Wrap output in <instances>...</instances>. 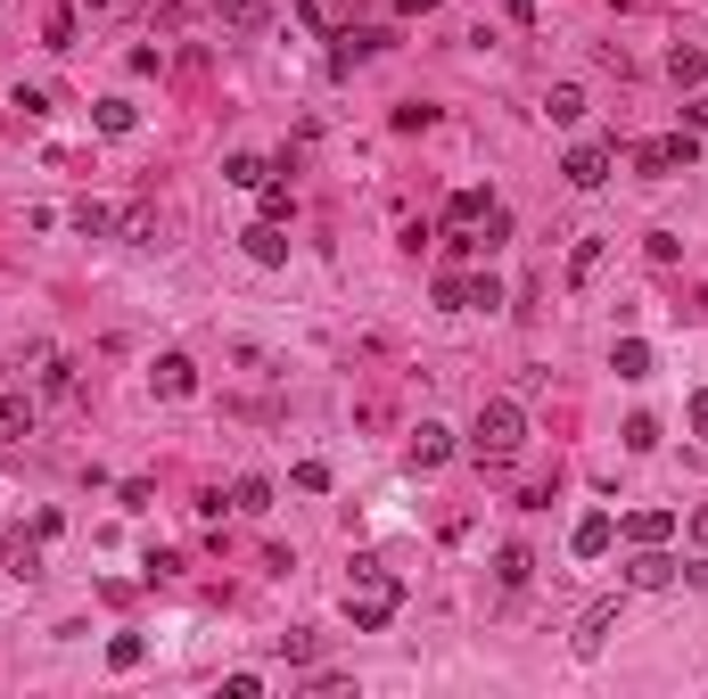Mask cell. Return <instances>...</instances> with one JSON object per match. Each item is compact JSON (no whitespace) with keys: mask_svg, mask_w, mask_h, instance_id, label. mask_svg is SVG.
Listing matches in <instances>:
<instances>
[{"mask_svg":"<svg viewBox=\"0 0 708 699\" xmlns=\"http://www.w3.org/2000/svg\"><path fill=\"white\" fill-rule=\"evenodd\" d=\"M395 609H404V585H395L379 560H354V576H346V626L354 634H379Z\"/></svg>","mask_w":708,"mask_h":699,"instance_id":"cell-1","label":"cell"},{"mask_svg":"<svg viewBox=\"0 0 708 699\" xmlns=\"http://www.w3.org/2000/svg\"><path fill=\"white\" fill-rule=\"evenodd\" d=\"M520 444H527V412H520V395H495V404H478V428H469V453H478V469H503Z\"/></svg>","mask_w":708,"mask_h":699,"instance_id":"cell-2","label":"cell"},{"mask_svg":"<svg viewBox=\"0 0 708 699\" xmlns=\"http://www.w3.org/2000/svg\"><path fill=\"white\" fill-rule=\"evenodd\" d=\"M692 157H700V140H692V132H668V140L634 148V173H643V182H675V173H692Z\"/></svg>","mask_w":708,"mask_h":699,"instance_id":"cell-3","label":"cell"},{"mask_svg":"<svg viewBox=\"0 0 708 699\" xmlns=\"http://www.w3.org/2000/svg\"><path fill=\"white\" fill-rule=\"evenodd\" d=\"M437 305H453V314H495V305H503V280H495V272H445V280H437Z\"/></svg>","mask_w":708,"mask_h":699,"instance_id":"cell-4","label":"cell"},{"mask_svg":"<svg viewBox=\"0 0 708 699\" xmlns=\"http://www.w3.org/2000/svg\"><path fill=\"white\" fill-rule=\"evenodd\" d=\"M610 165H618V148H610V140H577L560 173H569L577 189H601V182H610Z\"/></svg>","mask_w":708,"mask_h":699,"instance_id":"cell-5","label":"cell"},{"mask_svg":"<svg viewBox=\"0 0 708 699\" xmlns=\"http://www.w3.org/2000/svg\"><path fill=\"white\" fill-rule=\"evenodd\" d=\"M675 585V560L659 552V543H634V560H626V592H668Z\"/></svg>","mask_w":708,"mask_h":699,"instance_id":"cell-6","label":"cell"},{"mask_svg":"<svg viewBox=\"0 0 708 699\" xmlns=\"http://www.w3.org/2000/svg\"><path fill=\"white\" fill-rule=\"evenodd\" d=\"M240 247H247V263H264V272H272V263H289V222H247Z\"/></svg>","mask_w":708,"mask_h":699,"instance_id":"cell-7","label":"cell"},{"mask_svg":"<svg viewBox=\"0 0 708 699\" xmlns=\"http://www.w3.org/2000/svg\"><path fill=\"white\" fill-rule=\"evenodd\" d=\"M149 387L166 395V404H182V395H198V363H190V354H157Z\"/></svg>","mask_w":708,"mask_h":699,"instance_id":"cell-8","label":"cell"},{"mask_svg":"<svg viewBox=\"0 0 708 699\" xmlns=\"http://www.w3.org/2000/svg\"><path fill=\"white\" fill-rule=\"evenodd\" d=\"M445 461H453V428L420 420V428H412V469H420V478H429V469H445Z\"/></svg>","mask_w":708,"mask_h":699,"instance_id":"cell-9","label":"cell"},{"mask_svg":"<svg viewBox=\"0 0 708 699\" xmlns=\"http://www.w3.org/2000/svg\"><path fill=\"white\" fill-rule=\"evenodd\" d=\"M610 543H618V518H610V511L577 518V535H569V552H577V560H601V552H610Z\"/></svg>","mask_w":708,"mask_h":699,"instance_id":"cell-10","label":"cell"},{"mask_svg":"<svg viewBox=\"0 0 708 699\" xmlns=\"http://www.w3.org/2000/svg\"><path fill=\"white\" fill-rule=\"evenodd\" d=\"M610 626H618V601H594V609H585V626H577V659H601Z\"/></svg>","mask_w":708,"mask_h":699,"instance_id":"cell-11","label":"cell"},{"mask_svg":"<svg viewBox=\"0 0 708 699\" xmlns=\"http://www.w3.org/2000/svg\"><path fill=\"white\" fill-rule=\"evenodd\" d=\"M215 17H223L231 34H264V25H272V0H215Z\"/></svg>","mask_w":708,"mask_h":699,"instance_id":"cell-12","label":"cell"},{"mask_svg":"<svg viewBox=\"0 0 708 699\" xmlns=\"http://www.w3.org/2000/svg\"><path fill=\"white\" fill-rule=\"evenodd\" d=\"M388 50V34H338V50H330V74H354L363 58H379Z\"/></svg>","mask_w":708,"mask_h":699,"instance_id":"cell-13","label":"cell"},{"mask_svg":"<svg viewBox=\"0 0 708 699\" xmlns=\"http://www.w3.org/2000/svg\"><path fill=\"white\" fill-rule=\"evenodd\" d=\"M272 173H280L272 157H256V148H240V157H231V165H223V182H231V189H264V182H272Z\"/></svg>","mask_w":708,"mask_h":699,"instance_id":"cell-14","label":"cell"},{"mask_svg":"<svg viewBox=\"0 0 708 699\" xmlns=\"http://www.w3.org/2000/svg\"><path fill=\"white\" fill-rule=\"evenodd\" d=\"M0 437H34V395L0 387Z\"/></svg>","mask_w":708,"mask_h":699,"instance_id":"cell-15","label":"cell"},{"mask_svg":"<svg viewBox=\"0 0 708 699\" xmlns=\"http://www.w3.org/2000/svg\"><path fill=\"white\" fill-rule=\"evenodd\" d=\"M486 206H495L486 189H453V198H445V222H453V231H478V222H486Z\"/></svg>","mask_w":708,"mask_h":699,"instance_id":"cell-16","label":"cell"},{"mask_svg":"<svg viewBox=\"0 0 708 699\" xmlns=\"http://www.w3.org/2000/svg\"><path fill=\"white\" fill-rule=\"evenodd\" d=\"M91 124L108 132V140H124V132L141 124V108H132V99H99V108H91Z\"/></svg>","mask_w":708,"mask_h":699,"instance_id":"cell-17","label":"cell"},{"mask_svg":"<svg viewBox=\"0 0 708 699\" xmlns=\"http://www.w3.org/2000/svg\"><path fill=\"white\" fill-rule=\"evenodd\" d=\"M675 535V511H634L626 518V543H668Z\"/></svg>","mask_w":708,"mask_h":699,"instance_id":"cell-18","label":"cell"},{"mask_svg":"<svg viewBox=\"0 0 708 699\" xmlns=\"http://www.w3.org/2000/svg\"><path fill=\"white\" fill-rule=\"evenodd\" d=\"M495 576H503V592H520L527 576H536V552H527V543H503V560H495Z\"/></svg>","mask_w":708,"mask_h":699,"instance_id":"cell-19","label":"cell"},{"mask_svg":"<svg viewBox=\"0 0 708 699\" xmlns=\"http://www.w3.org/2000/svg\"><path fill=\"white\" fill-rule=\"evenodd\" d=\"M610 370H618V379H651V346H643V338H618Z\"/></svg>","mask_w":708,"mask_h":699,"instance_id":"cell-20","label":"cell"},{"mask_svg":"<svg viewBox=\"0 0 708 699\" xmlns=\"http://www.w3.org/2000/svg\"><path fill=\"white\" fill-rule=\"evenodd\" d=\"M668 74H675V83H700V74H708V50H700V41H675V50H668Z\"/></svg>","mask_w":708,"mask_h":699,"instance_id":"cell-21","label":"cell"},{"mask_svg":"<svg viewBox=\"0 0 708 699\" xmlns=\"http://www.w3.org/2000/svg\"><path fill=\"white\" fill-rule=\"evenodd\" d=\"M469 240H478V247H486V256H495V247H503V240H511V206H503V198H495V206H486V222H478V231H469Z\"/></svg>","mask_w":708,"mask_h":699,"instance_id":"cell-22","label":"cell"},{"mask_svg":"<svg viewBox=\"0 0 708 699\" xmlns=\"http://www.w3.org/2000/svg\"><path fill=\"white\" fill-rule=\"evenodd\" d=\"M544 115H552V124H577V115H585V91H577V83H560V91H544Z\"/></svg>","mask_w":708,"mask_h":699,"instance_id":"cell-23","label":"cell"},{"mask_svg":"<svg viewBox=\"0 0 708 699\" xmlns=\"http://www.w3.org/2000/svg\"><path fill=\"white\" fill-rule=\"evenodd\" d=\"M256 198H264V222H289V214H297V189L280 182V173H272V182L256 189Z\"/></svg>","mask_w":708,"mask_h":699,"instance_id":"cell-24","label":"cell"},{"mask_svg":"<svg viewBox=\"0 0 708 699\" xmlns=\"http://www.w3.org/2000/svg\"><path fill=\"white\" fill-rule=\"evenodd\" d=\"M75 231H83V240H108V231H115V206L83 198V206H75Z\"/></svg>","mask_w":708,"mask_h":699,"instance_id":"cell-25","label":"cell"},{"mask_svg":"<svg viewBox=\"0 0 708 699\" xmlns=\"http://www.w3.org/2000/svg\"><path fill=\"white\" fill-rule=\"evenodd\" d=\"M231 511H247V518L272 511V478H240V486H231Z\"/></svg>","mask_w":708,"mask_h":699,"instance_id":"cell-26","label":"cell"},{"mask_svg":"<svg viewBox=\"0 0 708 699\" xmlns=\"http://www.w3.org/2000/svg\"><path fill=\"white\" fill-rule=\"evenodd\" d=\"M601 256H610V240H577V256H569V280L585 289V280L601 272Z\"/></svg>","mask_w":708,"mask_h":699,"instance_id":"cell-27","label":"cell"},{"mask_svg":"<svg viewBox=\"0 0 708 699\" xmlns=\"http://www.w3.org/2000/svg\"><path fill=\"white\" fill-rule=\"evenodd\" d=\"M141 659H149V642H141V634H115V642H108V666H115V675H132Z\"/></svg>","mask_w":708,"mask_h":699,"instance_id":"cell-28","label":"cell"},{"mask_svg":"<svg viewBox=\"0 0 708 699\" xmlns=\"http://www.w3.org/2000/svg\"><path fill=\"white\" fill-rule=\"evenodd\" d=\"M41 50H75V9H50V25H41Z\"/></svg>","mask_w":708,"mask_h":699,"instance_id":"cell-29","label":"cell"},{"mask_svg":"<svg viewBox=\"0 0 708 699\" xmlns=\"http://www.w3.org/2000/svg\"><path fill=\"white\" fill-rule=\"evenodd\" d=\"M41 387H50V395H75V363H66V354H41Z\"/></svg>","mask_w":708,"mask_h":699,"instance_id":"cell-30","label":"cell"},{"mask_svg":"<svg viewBox=\"0 0 708 699\" xmlns=\"http://www.w3.org/2000/svg\"><path fill=\"white\" fill-rule=\"evenodd\" d=\"M115 231H124V240H132V247H157V214H149V206H132V214H124V222H115Z\"/></svg>","mask_w":708,"mask_h":699,"instance_id":"cell-31","label":"cell"},{"mask_svg":"<svg viewBox=\"0 0 708 699\" xmlns=\"http://www.w3.org/2000/svg\"><path fill=\"white\" fill-rule=\"evenodd\" d=\"M651 444H659V420H651V412H634V420H626V453H651Z\"/></svg>","mask_w":708,"mask_h":699,"instance_id":"cell-32","label":"cell"},{"mask_svg":"<svg viewBox=\"0 0 708 699\" xmlns=\"http://www.w3.org/2000/svg\"><path fill=\"white\" fill-rule=\"evenodd\" d=\"M9 576H25V585H34V576H41V535H34V543H17V552H9Z\"/></svg>","mask_w":708,"mask_h":699,"instance_id":"cell-33","label":"cell"},{"mask_svg":"<svg viewBox=\"0 0 708 699\" xmlns=\"http://www.w3.org/2000/svg\"><path fill=\"white\" fill-rule=\"evenodd\" d=\"M9 108H17V115H50V91H41V83H17V99H9Z\"/></svg>","mask_w":708,"mask_h":699,"instance_id":"cell-34","label":"cell"},{"mask_svg":"<svg viewBox=\"0 0 708 699\" xmlns=\"http://www.w3.org/2000/svg\"><path fill=\"white\" fill-rule=\"evenodd\" d=\"M297 486L305 494H330V461H297Z\"/></svg>","mask_w":708,"mask_h":699,"instance_id":"cell-35","label":"cell"},{"mask_svg":"<svg viewBox=\"0 0 708 699\" xmlns=\"http://www.w3.org/2000/svg\"><path fill=\"white\" fill-rule=\"evenodd\" d=\"M314 650H321L314 634H280V659H297V666H314Z\"/></svg>","mask_w":708,"mask_h":699,"instance_id":"cell-36","label":"cell"},{"mask_svg":"<svg viewBox=\"0 0 708 699\" xmlns=\"http://www.w3.org/2000/svg\"><path fill=\"white\" fill-rule=\"evenodd\" d=\"M675 585H692V592H708V560H675Z\"/></svg>","mask_w":708,"mask_h":699,"instance_id":"cell-37","label":"cell"},{"mask_svg":"<svg viewBox=\"0 0 708 699\" xmlns=\"http://www.w3.org/2000/svg\"><path fill=\"white\" fill-rule=\"evenodd\" d=\"M684 132H708V91H700V99H684Z\"/></svg>","mask_w":708,"mask_h":699,"instance_id":"cell-38","label":"cell"},{"mask_svg":"<svg viewBox=\"0 0 708 699\" xmlns=\"http://www.w3.org/2000/svg\"><path fill=\"white\" fill-rule=\"evenodd\" d=\"M692 543H700V552H708V511H692Z\"/></svg>","mask_w":708,"mask_h":699,"instance_id":"cell-39","label":"cell"},{"mask_svg":"<svg viewBox=\"0 0 708 699\" xmlns=\"http://www.w3.org/2000/svg\"><path fill=\"white\" fill-rule=\"evenodd\" d=\"M692 428H700V437H708V395H692Z\"/></svg>","mask_w":708,"mask_h":699,"instance_id":"cell-40","label":"cell"},{"mask_svg":"<svg viewBox=\"0 0 708 699\" xmlns=\"http://www.w3.org/2000/svg\"><path fill=\"white\" fill-rule=\"evenodd\" d=\"M395 9H404V17H429V9H437V0H395Z\"/></svg>","mask_w":708,"mask_h":699,"instance_id":"cell-41","label":"cell"},{"mask_svg":"<svg viewBox=\"0 0 708 699\" xmlns=\"http://www.w3.org/2000/svg\"><path fill=\"white\" fill-rule=\"evenodd\" d=\"M83 9H115V0H83Z\"/></svg>","mask_w":708,"mask_h":699,"instance_id":"cell-42","label":"cell"},{"mask_svg":"<svg viewBox=\"0 0 708 699\" xmlns=\"http://www.w3.org/2000/svg\"><path fill=\"white\" fill-rule=\"evenodd\" d=\"M610 9H634V0H610Z\"/></svg>","mask_w":708,"mask_h":699,"instance_id":"cell-43","label":"cell"}]
</instances>
